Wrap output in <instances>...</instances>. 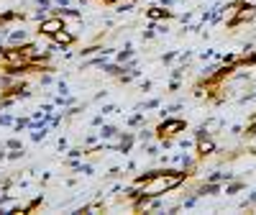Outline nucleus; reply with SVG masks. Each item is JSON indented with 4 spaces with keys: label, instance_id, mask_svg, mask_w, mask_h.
<instances>
[{
    "label": "nucleus",
    "instance_id": "f257e3e1",
    "mask_svg": "<svg viewBox=\"0 0 256 215\" xmlns=\"http://www.w3.org/2000/svg\"><path fill=\"white\" fill-rule=\"evenodd\" d=\"M187 177H190V172H177V169H157L149 182L141 184L139 192H136V190L128 192V197H133V200H136L133 202V210H141L149 200H154V197H161V195H167L172 190H177V187L185 182Z\"/></svg>",
    "mask_w": 256,
    "mask_h": 215
},
{
    "label": "nucleus",
    "instance_id": "f03ea898",
    "mask_svg": "<svg viewBox=\"0 0 256 215\" xmlns=\"http://www.w3.org/2000/svg\"><path fill=\"white\" fill-rule=\"evenodd\" d=\"M182 131H187V123L182 118H172V121H164L157 125V138L164 141V143H172Z\"/></svg>",
    "mask_w": 256,
    "mask_h": 215
},
{
    "label": "nucleus",
    "instance_id": "7ed1b4c3",
    "mask_svg": "<svg viewBox=\"0 0 256 215\" xmlns=\"http://www.w3.org/2000/svg\"><path fill=\"white\" fill-rule=\"evenodd\" d=\"M62 29H67L62 18H47V21H41V23H39V33H41V36H47V39H51V36H54V33H59Z\"/></svg>",
    "mask_w": 256,
    "mask_h": 215
},
{
    "label": "nucleus",
    "instance_id": "20e7f679",
    "mask_svg": "<svg viewBox=\"0 0 256 215\" xmlns=\"http://www.w3.org/2000/svg\"><path fill=\"white\" fill-rule=\"evenodd\" d=\"M215 151V143L210 141V138H205V136H200L197 138V161H203V159H208L210 154Z\"/></svg>",
    "mask_w": 256,
    "mask_h": 215
},
{
    "label": "nucleus",
    "instance_id": "39448f33",
    "mask_svg": "<svg viewBox=\"0 0 256 215\" xmlns=\"http://www.w3.org/2000/svg\"><path fill=\"white\" fill-rule=\"evenodd\" d=\"M51 41H57V44H62V46H72V44L77 41V36L75 33H69L67 29H62L59 33H54L51 36Z\"/></svg>",
    "mask_w": 256,
    "mask_h": 215
},
{
    "label": "nucleus",
    "instance_id": "423d86ee",
    "mask_svg": "<svg viewBox=\"0 0 256 215\" xmlns=\"http://www.w3.org/2000/svg\"><path fill=\"white\" fill-rule=\"evenodd\" d=\"M21 92H23V85H21V82H16V85H11V87H5V92L0 95V103L5 105L8 100H13V97H18Z\"/></svg>",
    "mask_w": 256,
    "mask_h": 215
},
{
    "label": "nucleus",
    "instance_id": "0eeeda50",
    "mask_svg": "<svg viewBox=\"0 0 256 215\" xmlns=\"http://www.w3.org/2000/svg\"><path fill=\"white\" fill-rule=\"evenodd\" d=\"M146 15H149L151 21H157V18H172V13L167 11V8H149V11H146Z\"/></svg>",
    "mask_w": 256,
    "mask_h": 215
},
{
    "label": "nucleus",
    "instance_id": "6e6552de",
    "mask_svg": "<svg viewBox=\"0 0 256 215\" xmlns=\"http://www.w3.org/2000/svg\"><path fill=\"white\" fill-rule=\"evenodd\" d=\"M39 205H41V197H36V200H31L29 205H26V208H21V210H16V213H31V210H36V208H39Z\"/></svg>",
    "mask_w": 256,
    "mask_h": 215
},
{
    "label": "nucleus",
    "instance_id": "1a4fd4ad",
    "mask_svg": "<svg viewBox=\"0 0 256 215\" xmlns=\"http://www.w3.org/2000/svg\"><path fill=\"white\" fill-rule=\"evenodd\" d=\"M13 18H18L16 13H3L0 15V23H8V21H13Z\"/></svg>",
    "mask_w": 256,
    "mask_h": 215
},
{
    "label": "nucleus",
    "instance_id": "9d476101",
    "mask_svg": "<svg viewBox=\"0 0 256 215\" xmlns=\"http://www.w3.org/2000/svg\"><path fill=\"white\" fill-rule=\"evenodd\" d=\"M100 3H115V0H100Z\"/></svg>",
    "mask_w": 256,
    "mask_h": 215
}]
</instances>
